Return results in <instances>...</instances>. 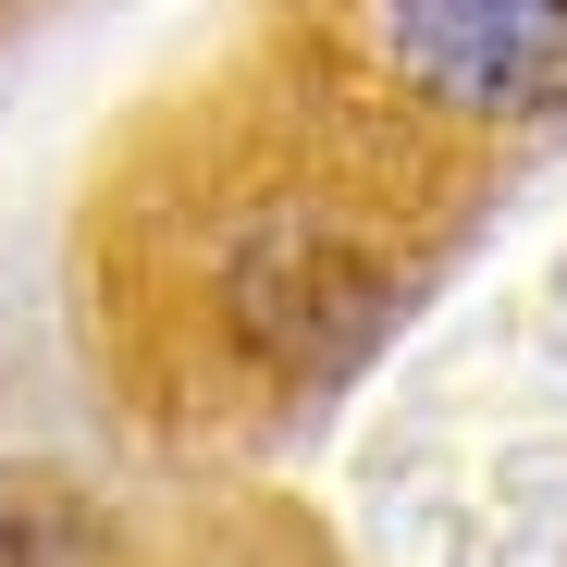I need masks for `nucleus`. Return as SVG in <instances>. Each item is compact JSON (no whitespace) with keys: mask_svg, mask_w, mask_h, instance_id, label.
I'll use <instances>...</instances> for the list:
<instances>
[{"mask_svg":"<svg viewBox=\"0 0 567 567\" xmlns=\"http://www.w3.org/2000/svg\"><path fill=\"white\" fill-rule=\"evenodd\" d=\"M395 62L444 112H555L567 100V0H395Z\"/></svg>","mask_w":567,"mask_h":567,"instance_id":"nucleus-1","label":"nucleus"}]
</instances>
